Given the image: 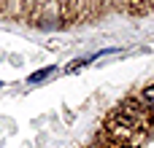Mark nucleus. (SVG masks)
I'll return each instance as SVG.
<instances>
[{
    "label": "nucleus",
    "instance_id": "1",
    "mask_svg": "<svg viewBox=\"0 0 154 148\" xmlns=\"http://www.w3.org/2000/svg\"><path fill=\"white\" fill-rule=\"evenodd\" d=\"M146 119H143V111L135 108L133 102H125L108 121V127L114 129V138L119 140H141V129H143Z\"/></svg>",
    "mask_w": 154,
    "mask_h": 148
},
{
    "label": "nucleus",
    "instance_id": "2",
    "mask_svg": "<svg viewBox=\"0 0 154 148\" xmlns=\"http://www.w3.org/2000/svg\"><path fill=\"white\" fill-rule=\"evenodd\" d=\"M57 75V67L54 65H46V67H41V70H35V73H30V78H27V84H43V81H49V78H54Z\"/></svg>",
    "mask_w": 154,
    "mask_h": 148
},
{
    "label": "nucleus",
    "instance_id": "3",
    "mask_svg": "<svg viewBox=\"0 0 154 148\" xmlns=\"http://www.w3.org/2000/svg\"><path fill=\"white\" fill-rule=\"evenodd\" d=\"M141 100H143V105H146V108H152V111H154V86H149V89H143Z\"/></svg>",
    "mask_w": 154,
    "mask_h": 148
},
{
    "label": "nucleus",
    "instance_id": "4",
    "mask_svg": "<svg viewBox=\"0 0 154 148\" xmlns=\"http://www.w3.org/2000/svg\"><path fill=\"white\" fill-rule=\"evenodd\" d=\"M0 86H3V84H0Z\"/></svg>",
    "mask_w": 154,
    "mask_h": 148
}]
</instances>
